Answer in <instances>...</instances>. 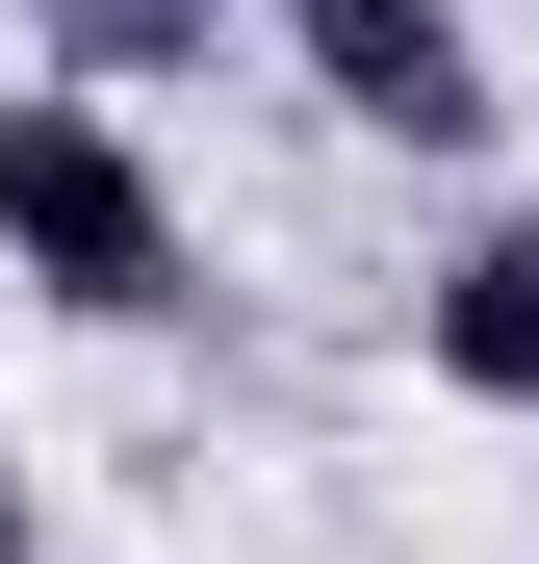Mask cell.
<instances>
[{
    "label": "cell",
    "instance_id": "obj_1",
    "mask_svg": "<svg viewBox=\"0 0 539 564\" xmlns=\"http://www.w3.org/2000/svg\"><path fill=\"white\" fill-rule=\"evenodd\" d=\"M0 282H52L77 334H180L206 257H180V180L129 154L104 77H0Z\"/></svg>",
    "mask_w": 539,
    "mask_h": 564
},
{
    "label": "cell",
    "instance_id": "obj_2",
    "mask_svg": "<svg viewBox=\"0 0 539 564\" xmlns=\"http://www.w3.org/2000/svg\"><path fill=\"white\" fill-rule=\"evenodd\" d=\"M309 26V104L386 129V154H488V26L463 0H283Z\"/></svg>",
    "mask_w": 539,
    "mask_h": 564
},
{
    "label": "cell",
    "instance_id": "obj_3",
    "mask_svg": "<svg viewBox=\"0 0 539 564\" xmlns=\"http://www.w3.org/2000/svg\"><path fill=\"white\" fill-rule=\"evenodd\" d=\"M411 386H463V411H539V206H488L463 257L411 282Z\"/></svg>",
    "mask_w": 539,
    "mask_h": 564
},
{
    "label": "cell",
    "instance_id": "obj_4",
    "mask_svg": "<svg viewBox=\"0 0 539 564\" xmlns=\"http://www.w3.org/2000/svg\"><path fill=\"white\" fill-rule=\"evenodd\" d=\"M26 26H52L77 77H180V52H206V0H26Z\"/></svg>",
    "mask_w": 539,
    "mask_h": 564
},
{
    "label": "cell",
    "instance_id": "obj_5",
    "mask_svg": "<svg viewBox=\"0 0 539 564\" xmlns=\"http://www.w3.org/2000/svg\"><path fill=\"white\" fill-rule=\"evenodd\" d=\"M0 564H52V513H26V462H0Z\"/></svg>",
    "mask_w": 539,
    "mask_h": 564
}]
</instances>
